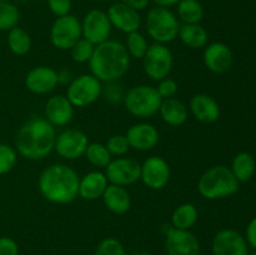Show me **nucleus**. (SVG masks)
I'll use <instances>...</instances> for the list:
<instances>
[{"mask_svg":"<svg viewBox=\"0 0 256 255\" xmlns=\"http://www.w3.org/2000/svg\"><path fill=\"white\" fill-rule=\"evenodd\" d=\"M56 132L45 118H32L15 136V150L29 160H39L54 150Z\"/></svg>","mask_w":256,"mask_h":255,"instance_id":"f257e3e1","label":"nucleus"},{"mask_svg":"<svg viewBox=\"0 0 256 255\" xmlns=\"http://www.w3.org/2000/svg\"><path fill=\"white\" fill-rule=\"evenodd\" d=\"M79 175L72 168L65 164H52L42 170L38 188L48 202L69 204L79 196Z\"/></svg>","mask_w":256,"mask_h":255,"instance_id":"f03ea898","label":"nucleus"},{"mask_svg":"<svg viewBox=\"0 0 256 255\" xmlns=\"http://www.w3.org/2000/svg\"><path fill=\"white\" fill-rule=\"evenodd\" d=\"M92 75L100 82L119 80L128 72L130 55L126 46L118 40H106L95 45L94 54L89 62Z\"/></svg>","mask_w":256,"mask_h":255,"instance_id":"7ed1b4c3","label":"nucleus"},{"mask_svg":"<svg viewBox=\"0 0 256 255\" xmlns=\"http://www.w3.org/2000/svg\"><path fill=\"white\" fill-rule=\"evenodd\" d=\"M198 190L200 195L208 200L222 199L239 190V182L230 168L225 165H215L200 176Z\"/></svg>","mask_w":256,"mask_h":255,"instance_id":"20e7f679","label":"nucleus"},{"mask_svg":"<svg viewBox=\"0 0 256 255\" xmlns=\"http://www.w3.org/2000/svg\"><path fill=\"white\" fill-rule=\"evenodd\" d=\"M162 96L156 88L138 85L125 92L124 104L128 112L138 118H150L158 114L162 105Z\"/></svg>","mask_w":256,"mask_h":255,"instance_id":"39448f33","label":"nucleus"},{"mask_svg":"<svg viewBox=\"0 0 256 255\" xmlns=\"http://www.w3.org/2000/svg\"><path fill=\"white\" fill-rule=\"evenodd\" d=\"M180 24L178 18L168 8L156 6L148 12V34L159 44L172 42L179 34Z\"/></svg>","mask_w":256,"mask_h":255,"instance_id":"423d86ee","label":"nucleus"},{"mask_svg":"<svg viewBox=\"0 0 256 255\" xmlns=\"http://www.w3.org/2000/svg\"><path fill=\"white\" fill-rule=\"evenodd\" d=\"M102 92V82L92 74H84L72 80L68 86L66 98L72 106L82 108L96 102Z\"/></svg>","mask_w":256,"mask_h":255,"instance_id":"0eeeda50","label":"nucleus"},{"mask_svg":"<svg viewBox=\"0 0 256 255\" xmlns=\"http://www.w3.org/2000/svg\"><path fill=\"white\" fill-rule=\"evenodd\" d=\"M82 36V22L70 14L58 18L50 30L52 44L59 50H70Z\"/></svg>","mask_w":256,"mask_h":255,"instance_id":"6e6552de","label":"nucleus"},{"mask_svg":"<svg viewBox=\"0 0 256 255\" xmlns=\"http://www.w3.org/2000/svg\"><path fill=\"white\" fill-rule=\"evenodd\" d=\"M142 62H144V70L148 76L152 80H159V82L169 76L172 64H174L172 54L169 48L159 42L148 48Z\"/></svg>","mask_w":256,"mask_h":255,"instance_id":"1a4fd4ad","label":"nucleus"},{"mask_svg":"<svg viewBox=\"0 0 256 255\" xmlns=\"http://www.w3.org/2000/svg\"><path fill=\"white\" fill-rule=\"evenodd\" d=\"M88 145L89 139L84 132L79 129H66L56 135L54 150L62 159L75 160L85 154Z\"/></svg>","mask_w":256,"mask_h":255,"instance_id":"9d476101","label":"nucleus"},{"mask_svg":"<svg viewBox=\"0 0 256 255\" xmlns=\"http://www.w3.org/2000/svg\"><path fill=\"white\" fill-rule=\"evenodd\" d=\"M165 250L168 255H200V242L190 230L175 229L169 225L165 232Z\"/></svg>","mask_w":256,"mask_h":255,"instance_id":"9b49d317","label":"nucleus"},{"mask_svg":"<svg viewBox=\"0 0 256 255\" xmlns=\"http://www.w3.org/2000/svg\"><path fill=\"white\" fill-rule=\"evenodd\" d=\"M142 165L130 158H118L112 160L105 168V176L112 184L128 186L140 179Z\"/></svg>","mask_w":256,"mask_h":255,"instance_id":"f8f14e48","label":"nucleus"},{"mask_svg":"<svg viewBox=\"0 0 256 255\" xmlns=\"http://www.w3.org/2000/svg\"><path fill=\"white\" fill-rule=\"evenodd\" d=\"M112 28V22L106 12L98 9L88 12L82 22V36L94 45H99L109 40Z\"/></svg>","mask_w":256,"mask_h":255,"instance_id":"ddd939ff","label":"nucleus"},{"mask_svg":"<svg viewBox=\"0 0 256 255\" xmlns=\"http://www.w3.org/2000/svg\"><path fill=\"white\" fill-rule=\"evenodd\" d=\"M212 255H249V245L240 232L222 229L212 239Z\"/></svg>","mask_w":256,"mask_h":255,"instance_id":"4468645a","label":"nucleus"},{"mask_svg":"<svg viewBox=\"0 0 256 255\" xmlns=\"http://www.w3.org/2000/svg\"><path fill=\"white\" fill-rule=\"evenodd\" d=\"M140 179L149 189L160 190L168 184L170 179V166L160 156L148 158L142 165Z\"/></svg>","mask_w":256,"mask_h":255,"instance_id":"2eb2a0df","label":"nucleus"},{"mask_svg":"<svg viewBox=\"0 0 256 255\" xmlns=\"http://www.w3.org/2000/svg\"><path fill=\"white\" fill-rule=\"evenodd\" d=\"M59 84L58 72L50 66H35L25 76V86L32 94L44 95L52 92Z\"/></svg>","mask_w":256,"mask_h":255,"instance_id":"dca6fc26","label":"nucleus"},{"mask_svg":"<svg viewBox=\"0 0 256 255\" xmlns=\"http://www.w3.org/2000/svg\"><path fill=\"white\" fill-rule=\"evenodd\" d=\"M108 18L112 22V26H115L118 30L126 34L138 32L142 25V18L138 10L129 8L122 2L112 4L108 10Z\"/></svg>","mask_w":256,"mask_h":255,"instance_id":"f3484780","label":"nucleus"},{"mask_svg":"<svg viewBox=\"0 0 256 255\" xmlns=\"http://www.w3.org/2000/svg\"><path fill=\"white\" fill-rule=\"evenodd\" d=\"M129 146L139 152L154 149L159 142V132L156 128L148 122L135 124L125 134Z\"/></svg>","mask_w":256,"mask_h":255,"instance_id":"a211bd4d","label":"nucleus"},{"mask_svg":"<svg viewBox=\"0 0 256 255\" xmlns=\"http://www.w3.org/2000/svg\"><path fill=\"white\" fill-rule=\"evenodd\" d=\"M204 64L215 74H224L232 68L234 56L232 52L224 42H212L204 52Z\"/></svg>","mask_w":256,"mask_h":255,"instance_id":"6ab92c4d","label":"nucleus"},{"mask_svg":"<svg viewBox=\"0 0 256 255\" xmlns=\"http://www.w3.org/2000/svg\"><path fill=\"white\" fill-rule=\"evenodd\" d=\"M74 106L66 96L54 95L50 98L45 105V119L52 126H64L72 120Z\"/></svg>","mask_w":256,"mask_h":255,"instance_id":"aec40b11","label":"nucleus"},{"mask_svg":"<svg viewBox=\"0 0 256 255\" xmlns=\"http://www.w3.org/2000/svg\"><path fill=\"white\" fill-rule=\"evenodd\" d=\"M190 110L195 119L202 122H214L219 119L220 108L214 98L206 94H196L190 100Z\"/></svg>","mask_w":256,"mask_h":255,"instance_id":"412c9836","label":"nucleus"},{"mask_svg":"<svg viewBox=\"0 0 256 255\" xmlns=\"http://www.w3.org/2000/svg\"><path fill=\"white\" fill-rule=\"evenodd\" d=\"M102 198L105 208L114 214H125L132 208V198L129 192L120 185H108Z\"/></svg>","mask_w":256,"mask_h":255,"instance_id":"4be33fe9","label":"nucleus"},{"mask_svg":"<svg viewBox=\"0 0 256 255\" xmlns=\"http://www.w3.org/2000/svg\"><path fill=\"white\" fill-rule=\"evenodd\" d=\"M109 185L105 172H90L80 179L79 196L85 200H96L102 196Z\"/></svg>","mask_w":256,"mask_h":255,"instance_id":"5701e85b","label":"nucleus"},{"mask_svg":"<svg viewBox=\"0 0 256 255\" xmlns=\"http://www.w3.org/2000/svg\"><path fill=\"white\" fill-rule=\"evenodd\" d=\"M159 112L162 119L172 126H180L188 120V108L176 98L162 99Z\"/></svg>","mask_w":256,"mask_h":255,"instance_id":"b1692460","label":"nucleus"},{"mask_svg":"<svg viewBox=\"0 0 256 255\" xmlns=\"http://www.w3.org/2000/svg\"><path fill=\"white\" fill-rule=\"evenodd\" d=\"M179 38L186 46L192 49L204 48L208 44L209 35L200 24H184L179 29Z\"/></svg>","mask_w":256,"mask_h":255,"instance_id":"393cba45","label":"nucleus"},{"mask_svg":"<svg viewBox=\"0 0 256 255\" xmlns=\"http://www.w3.org/2000/svg\"><path fill=\"white\" fill-rule=\"evenodd\" d=\"M199 218L196 206L190 202L179 205L172 215V226L180 230H190Z\"/></svg>","mask_w":256,"mask_h":255,"instance_id":"a878e982","label":"nucleus"},{"mask_svg":"<svg viewBox=\"0 0 256 255\" xmlns=\"http://www.w3.org/2000/svg\"><path fill=\"white\" fill-rule=\"evenodd\" d=\"M255 159L252 154L246 152H239L232 160V172L238 179V182H246L252 178L255 172Z\"/></svg>","mask_w":256,"mask_h":255,"instance_id":"bb28decb","label":"nucleus"},{"mask_svg":"<svg viewBox=\"0 0 256 255\" xmlns=\"http://www.w3.org/2000/svg\"><path fill=\"white\" fill-rule=\"evenodd\" d=\"M8 46L12 54L22 56V55L28 54L29 50L32 49V38L22 28L15 26L12 30H9Z\"/></svg>","mask_w":256,"mask_h":255,"instance_id":"cd10ccee","label":"nucleus"},{"mask_svg":"<svg viewBox=\"0 0 256 255\" xmlns=\"http://www.w3.org/2000/svg\"><path fill=\"white\" fill-rule=\"evenodd\" d=\"M178 15L184 24H199L204 16V9L198 0H180Z\"/></svg>","mask_w":256,"mask_h":255,"instance_id":"c85d7f7f","label":"nucleus"},{"mask_svg":"<svg viewBox=\"0 0 256 255\" xmlns=\"http://www.w3.org/2000/svg\"><path fill=\"white\" fill-rule=\"evenodd\" d=\"M84 155L86 156L88 162L96 168H106L112 160L109 150L100 142H92V144L89 142Z\"/></svg>","mask_w":256,"mask_h":255,"instance_id":"c756f323","label":"nucleus"},{"mask_svg":"<svg viewBox=\"0 0 256 255\" xmlns=\"http://www.w3.org/2000/svg\"><path fill=\"white\" fill-rule=\"evenodd\" d=\"M20 12L10 2H0V32H9L19 22Z\"/></svg>","mask_w":256,"mask_h":255,"instance_id":"7c9ffc66","label":"nucleus"},{"mask_svg":"<svg viewBox=\"0 0 256 255\" xmlns=\"http://www.w3.org/2000/svg\"><path fill=\"white\" fill-rule=\"evenodd\" d=\"M148 45L146 39L144 38V35L140 34L139 32H134L128 34V40H126V50L129 52L130 56L136 58V59H142L144 55L148 52Z\"/></svg>","mask_w":256,"mask_h":255,"instance_id":"2f4dec72","label":"nucleus"},{"mask_svg":"<svg viewBox=\"0 0 256 255\" xmlns=\"http://www.w3.org/2000/svg\"><path fill=\"white\" fill-rule=\"evenodd\" d=\"M72 58L75 62H89L92 59V54H94L95 45L92 42H90L89 40L82 38L80 40H78L74 44V46L72 48Z\"/></svg>","mask_w":256,"mask_h":255,"instance_id":"473e14b6","label":"nucleus"},{"mask_svg":"<svg viewBox=\"0 0 256 255\" xmlns=\"http://www.w3.org/2000/svg\"><path fill=\"white\" fill-rule=\"evenodd\" d=\"M94 255H129L124 245L115 238H105L98 244Z\"/></svg>","mask_w":256,"mask_h":255,"instance_id":"72a5a7b5","label":"nucleus"},{"mask_svg":"<svg viewBox=\"0 0 256 255\" xmlns=\"http://www.w3.org/2000/svg\"><path fill=\"white\" fill-rule=\"evenodd\" d=\"M16 150L8 144H0V175L8 174L16 164Z\"/></svg>","mask_w":256,"mask_h":255,"instance_id":"f704fd0d","label":"nucleus"},{"mask_svg":"<svg viewBox=\"0 0 256 255\" xmlns=\"http://www.w3.org/2000/svg\"><path fill=\"white\" fill-rule=\"evenodd\" d=\"M105 99L110 102V104H119V102H124L125 92L122 89V85L120 84L119 80H114V82H108L106 86L102 88V92Z\"/></svg>","mask_w":256,"mask_h":255,"instance_id":"c9c22d12","label":"nucleus"},{"mask_svg":"<svg viewBox=\"0 0 256 255\" xmlns=\"http://www.w3.org/2000/svg\"><path fill=\"white\" fill-rule=\"evenodd\" d=\"M105 146L109 150L112 156V155H114V156H122V155L126 154L128 150L130 149L126 136L122 134L112 135V138H109V140H108Z\"/></svg>","mask_w":256,"mask_h":255,"instance_id":"e433bc0d","label":"nucleus"},{"mask_svg":"<svg viewBox=\"0 0 256 255\" xmlns=\"http://www.w3.org/2000/svg\"><path fill=\"white\" fill-rule=\"evenodd\" d=\"M178 82L175 80L170 79V78H165V79L160 80L159 85H158L156 90L162 99H169V98H174L175 94L178 92Z\"/></svg>","mask_w":256,"mask_h":255,"instance_id":"4c0bfd02","label":"nucleus"},{"mask_svg":"<svg viewBox=\"0 0 256 255\" xmlns=\"http://www.w3.org/2000/svg\"><path fill=\"white\" fill-rule=\"evenodd\" d=\"M48 4L52 14L58 18L68 15L72 9V0H48Z\"/></svg>","mask_w":256,"mask_h":255,"instance_id":"58836bf2","label":"nucleus"},{"mask_svg":"<svg viewBox=\"0 0 256 255\" xmlns=\"http://www.w3.org/2000/svg\"><path fill=\"white\" fill-rule=\"evenodd\" d=\"M0 255H19L18 242L10 236H0Z\"/></svg>","mask_w":256,"mask_h":255,"instance_id":"ea45409f","label":"nucleus"},{"mask_svg":"<svg viewBox=\"0 0 256 255\" xmlns=\"http://www.w3.org/2000/svg\"><path fill=\"white\" fill-rule=\"evenodd\" d=\"M245 240H246L248 245H250V246L254 248L256 250V218H254L249 222V225H248L246 238H245Z\"/></svg>","mask_w":256,"mask_h":255,"instance_id":"a19ab883","label":"nucleus"},{"mask_svg":"<svg viewBox=\"0 0 256 255\" xmlns=\"http://www.w3.org/2000/svg\"><path fill=\"white\" fill-rule=\"evenodd\" d=\"M120 2L128 5L129 8H132L135 10H142L148 6L149 4V0H120Z\"/></svg>","mask_w":256,"mask_h":255,"instance_id":"79ce46f5","label":"nucleus"},{"mask_svg":"<svg viewBox=\"0 0 256 255\" xmlns=\"http://www.w3.org/2000/svg\"><path fill=\"white\" fill-rule=\"evenodd\" d=\"M58 79H59V84H66V82H72V72H68V70H62V72H58Z\"/></svg>","mask_w":256,"mask_h":255,"instance_id":"37998d69","label":"nucleus"},{"mask_svg":"<svg viewBox=\"0 0 256 255\" xmlns=\"http://www.w3.org/2000/svg\"><path fill=\"white\" fill-rule=\"evenodd\" d=\"M152 2H154L158 6L169 8V6H172V5L178 4L180 0H152Z\"/></svg>","mask_w":256,"mask_h":255,"instance_id":"c03bdc74","label":"nucleus"},{"mask_svg":"<svg viewBox=\"0 0 256 255\" xmlns=\"http://www.w3.org/2000/svg\"><path fill=\"white\" fill-rule=\"evenodd\" d=\"M130 255H152V254L148 252H145V250H136V252H134L132 254H130Z\"/></svg>","mask_w":256,"mask_h":255,"instance_id":"a18cd8bd","label":"nucleus"},{"mask_svg":"<svg viewBox=\"0 0 256 255\" xmlns=\"http://www.w3.org/2000/svg\"><path fill=\"white\" fill-rule=\"evenodd\" d=\"M249 255H256V250H255L254 252H252V254H249Z\"/></svg>","mask_w":256,"mask_h":255,"instance_id":"49530a36","label":"nucleus"},{"mask_svg":"<svg viewBox=\"0 0 256 255\" xmlns=\"http://www.w3.org/2000/svg\"><path fill=\"white\" fill-rule=\"evenodd\" d=\"M0 2H10V0H0Z\"/></svg>","mask_w":256,"mask_h":255,"instance_id":"de8ad7c7","label":"nucleus"},{"mask_svg":"<svg viewBox=\"0 0 256 255\" xmlns=\"http://www.w3.org/2000/svg\"><path fill=\"white\" fill-rule=\"evenodd\" d=\"M100 2H108V0H100Z\"/></svg>","mask_w":256,"mask_h":255,"instance_id":"09e8293b","label":"nucleus"}]
</instances>
